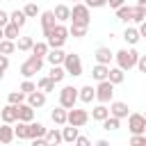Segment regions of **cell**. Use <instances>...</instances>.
Returning <instances> with one entry per match:
<instances>
[{
    "instance_id": "obj_1",
    "label": "cell",
    "mask_w": 146,
    "mask_h": 146,
    "mask_svg": "<svg viewBox=\"0 0 146 146\" xmlns=\"http://www.w3.org/2000/svg\"><path fill=\"white\" fill-rule=\"evenodd\" d=\"M73 25H84L89 27L91 25V9L84 5V2H73V9H71V18H68Z\"/></svg>"
},
{
    "instance_id": "obj_2",
    "label": "cell",
    "mask_w": 146,
    "mask_h": 146,
    "mask_svg": "<svg viewBox=\"0 0 146 146\" xmlns=\"http://www.w3.org/2000/svg\"><path fill=\"white\" fill-rule=\"evenodd\" d=\"M137 57H139V52H137L135 48H121L119 52H114L116 66H119L121 71H130V68H135V64H137Z\"/></svg>"
},
{
    "instance_id": "obj_3",
    "label": "cell",
    "mask_w": 146,
    "mask_h": 146,
    "mask_svg": "<svg viewBox=\"0 0 146 146\" xmlns=\"http://www.w3.org/2000/svg\"><path fill=\"white\" fill-rule=\"evenodd\" d=\"M66 36H68V27L64 23H55L50 34L46 36V43H48V48H62L66 43Z\"/></svg>"
},
{
    "instance_id": "obj_4",
    "label": "cell",
    "mask_w": 146,
    "mask_h": 146,
    "mask_svg": "<svg viewBox=\"0 0 146 146\" xmlns=\"http://www.w3.org/2000/svg\"><path fill=\"white\" fill-rule=\"evenodd\" d=\"M62 66H64L66 75H73V78L82 75V59H80V55H78V52H66V55H64Z\"/></svg>"
},
{
    "instance_id": "obj_5",
    "label": "cell",
    "mask_w": 146,
    "mask_h": 146,
    "mask_svg": "<svg viewBox=\"0 0 146 146\" xmlns=\"http://www.w3.org/2000/svg\"><path fill=\"white\" fill-rule=\"evenodd\" d=\"M41 68H43V57L30 55V57L21 64V75H23V78H32V75L41 73Z\"/></svg>"
},
{
    "instance_id": "obj_6",
    "label": "cell",
    "mask_w": 146,
    "mask_h": 146,
    "mask_svg": "<svg viewBox=\"0 0 146 146\" xmlns=\"http://www.w3.org/2000/svg\"><path fill=\"white\" fill-rule=\"evenodd\" d=\"M87 121H89V112H87V110H78L75 105L66 110V123H68V125L82 128V125H87Z\"/></svg>"
},
{
    "instance_id": "obj_7",
    "label": "cell",
    "mask_w": 146,
    "mask_h": 146,
    "mask_svg": "<svg viewBox=\"0 0 146 146\" xmlns=\"http://www.w3.org/2000/svg\"><path fill=\"white\" fill-rule=\"evenodd\" d=\"M125 119H128V130H130V135H144V132H146V116H144V114L130 112Z\"/></svg>"
},
{
    "instance_id": "obj_8",
    "label": "cell",
    "mask_w": 146,
    "mask_h": 146,
    "mask_svg": "<svg viewBox=\"0 0 146 146\" xmlns=\"http://www.w3.org/2000/svg\"><path fill=\"white\" fill-rule=\"evenodd\" d=\"M94 91H96V100H98V103H110V100L114 98V84H112L110 80H100V82L94 87Z\"/></svg>"
},
{
    "instance_id": "obj_9",
    "label": "cell",
    "mask_w": 146,
    "mask_h": 146,
    "mask_svg": "<svg viewBox=\"0 0 146 146\" xmlns=\"http://www.w3.org/2000/svg\"><path fill=\"white\" fill-rule=\"evenodd\" d=\"M78 103V87H73V84H66V87H62L59 89V105L62 107H73Z\"/></svg>"
},
{
    "instance_id": "obj_10",
    "label": "cell",
    "mask_w": 146,
    "mask_h": 146,
    "mask_svg": "<svg viewBox=\"0 0 146 146\" xmlns=\"http://www.w3.org/2000/svg\"><path fill=\"white\" fill-rule=\"evenodd\" d=\"M39 21H41V32H43V36H48L50 34V30L55 27V14H52V9L50 11H39Z\"/></svg>"
},
{
    "instance_id": "obj_11",
    "label": "cell",
    "mask_w": 146,
    "mask_h": 146,
    "mask_svg": "<svg viewBox=\"0 0 146 146\" xmlns=\"http://www.w3.org/2000/svg\"><path fill=\"white\" fill-rule=\"evenodd\" d=\"M110 114L112 116H116V119H125L130 112H128V103H123V100H110Z\"/></svg>"
},
{
    "instance_id": "obj_12",
    "label": "cell",
    "mask_w": 146,
    "mask_h": 146,
    "mask_svg": "<svg viewBox=\"0 0 146 146\" xmlns=\"http://www.w3.org/2000/svg\"><path fill=\"white\" fill-rule=\"evenodd\" d=\"M94 57H96V62L98 64H112V59H114V52L107 48V46H98L96 50H94Z\"/></svg>"
},
{
    "instance_id": "obj_13",
    "label": "cell",
    "mask_w": 146,
    "mask_h": 146,
    "mask_svg": "<svg viewBox=\"0 0 146 146\" xmlns=\"http://www.w3.org/2000/svg\"><path fill=\"white\" fill-rule=\"evenodd\" d=\"M25 100H27L30 107L36 110V107H43V105H46V94H43L41 89H34V91H30V94L25 96Z\"/></svg>"
},
{
    "instance_id": "obj_14",
    "label": "cell",
    "mask_w": 146,
    "mask_h": 146,
    "mask_svg": "<svg viewBox=\"0 0 146 146\" xmlns=\"http://www.w3.org/2000/svg\"><path fill=\"white\" fill-rule=\"evenodd\" d=\"M0 119H2V123H16V121H18V112H16V105L7 103V105L0 110Z\"/></svg>"
},
{
    "instance_id": "obj_15",
    "label": "cell",
    "mask_w": 146,
    "mask_h": 146,
    "mask_svg": "<svg viewBox=\"0 0 146 146\" xmlns=\"http://www.w3.org/2000/svg\"><path fill=\"white\" fill-rule=\"evenodd\" d=\"M16 112H18V121H25V123H30V121L34 119V107H30L25 100L16 105Z\"/></svg>"
},
{
    "instance_id": "obj_16",
    "label": "cell",
    "mask_w": 146,
    "mask_h": 146,
    "mask_svg": "<svg viewBox=\"0 0 146 146\" xmlns=\"http://www.w3.org/2000/svg\"><path fill=\"white\" fill-rule=\"evenodd\" d=\"M64 55H66V52H64L62 48H48V52H46L43 59H46L50 66H55V64H62V62H64Z\"/></svg>"
},
{
    "instance_id": "obj_17",
    "label": "cell",
    "mask_w": 146,
    "mask_h": 146,
    "mask_svg": "<svg viewBox=\"0 0 146 146\" xmlns=\"http://www.w3.org/2000/svg\"><path fill=\"white\" fill-rule=\"evenodd\" d=\"M46 130H48V128H46L43 123H39V121H34V119H32V121L27 123V139L43 137V135H46Z\"/></svg>"
},
{
    "instance_id": "obj_18",
    "label": "cell",
    "mask_w": 146,
    "mask_h": 146,
    "mask_svg": "<svg viewBox=\"0 0 146 146\" xmlns=\"http://www.w3.org/2000/svg\"><path fill=\"white\" fill-rule=\"evenodd\" d=\"M78 100H82V103H94L96 100V91H94V87L91 84H84V87H80L78 89Z\"/></svg>"
},
{
    "instance_id": "obj_19",
    "label": "cell",
    "mask_w": 146,
    "mask_h": 146,
    "mask_svg": "<svg viewBox=\"0 0 146 146\" xmlns=\"http://www.w3.org/2000/svg\"><path fill=\"white\" fill-rule=\"evenodd\" d=\"M52 14H55V21H57V23H66V21L71 18V7H68V5H57V7L52 9Z\"/></svg>"
},
{
    "instance_id": "obj_20",
    "label": "cell",
    "mask_w": 146,
    "mask_h": 146,
    "mask_svg": "<svg viewBox=\"0 0 146 146\" xmlns=\"http://www.w3.org/2000/svg\"><path fill=\"white\" fill-rule=\"evenodd\" d=\"M139 32H137V27H132V25H128L125 27V32H123V41L128 43V46H137L139 43Z\"/></svg>"
},
{
    "instance_id": "obj_21",
    "label": "cell",
    "mask_w": 146,
    "mask_h": 146,
    "mask_svg": "<svg viewBox=\"0 0 146 146\" xmlns=\"http://www.w3.org/2000/svg\"><path fill=\"white\" fill-rule=\"evenodd\" d=\"M107 80H110V82L116 87V84H121V82L125 80V71H121L119 66H114V68L110 66V71H107Z\"/></svg>"
},
{
    "instance_id": "obj_22",
    "label": "cell",
    "mask_w": 146,
    "mask_h": 146,
    "mask_svg": "<svg viewBox=\"0 0 146 146\" xmlns=\"http://www.w3.org/2000/svg\"><path fill=\"white\" fill-rule=\"evenodd\" d=\"M105 116H110V110H107V103H98L96 107H91V119L94 121H103Z\"/></svg>"
},
{
    "instance_id": "obj_23",
    "label": "cell",
    "mask_w": 146,
    "mask_h": 146,
    "mask_svg": "<svg viewBox=\"0 0 146 146\" xmlns=\"http://www.w3.org/2000/svg\"><path fill=\"white\" fill-rule=\"evenodd\" d=\"M50 119H52V123H55V125H66V107L57 105V107L50 112Z\"/></svg>"
},
{
    "instance_id": "obj_24",
    "label": "cell",
    "mask_w": 146,
    "mask_h": 146,
    "mask_svg": "<svg viewBox=\"0 0 146 146\" xmlns=\"http://www.w3.org/2000/svg\"><path fill=\"white\" fill-rule=\"evenodd\" d=\"M107 71H110V66H107V64H98V62H96V66L91 68V78H94L96 82L107 80Z\"/></svg>"
},
{
    "instance_id": "obj_25",
    "label": "cell",
    "mask_w": 146,
    "mask_h": 146,
    "mask_svg": "<svg viewBox=\"0 0 146 146\" xmlns=\"http://www.w3.org/2000/svg\"><path fill=\"white\" fill-rule=\"evenodd\" d=\"M43 139H46L48 146H57V144H62V132H59L57 128H50V130H46Z\"/></svg>"
},
{
    "instance_id": "obj_26",
    "label": "cell",
    "mask_w": 146,
    "mask_h": 146,
    "mask_svg": "<svg viewBox=\"0 0 146 146\" xmlns=\"http://www.w3.org/2000/svg\"><path fill=\"white\" fill-rule=\"evenodd\" d=\"M14 141V128L11 123H2L0 125V144H11Z\"/></svg>"
},
{
    "instance_id": "obj_27",
    "label": "cell",
    "mask_w": 146,
    "mask_h": 146,
    "mask_svg": "<svg viewBox=\"0 0 146 146\" xmlns=\"http://www.w3.org/2000/svg\"><path fill=\"white\" fill-rule=\"evenodd\" d=\"M48 78L57 84V82H62L64 78H66V71H64V66L62 64H55V66H50V73H48Z\"/></svg>"
},
{
    "instance_id": "obj_28",
    "label": "cell",
    "mask_w": 146,
    "mask_h": 146,
    "mask_svg": "<svg viewBox=\"0 0 146 146\" xmlns=\"http://www.w3.org/2000/svg\"><path fill=\"white\" fill-rule=\"evenodd\" d=\"M100 125H103V130H107V132L112 130V132H114V130H119V128H121V119H116V116H112V114H110V116H105V119L100 121Z\"/></svg>"
},
{
    "instance_id": "obj_29",
    "label": "cell",
    "mask_w": 146,
    "mask_h": 146,
    "mask_svg": "<svg viewBox=\"0 0 146 146\" xmlns=\"http://www.w3.org/2000/svg\"><path fill=\"white\" fill-rule=\"evenodd\" d=\"M75 137H78V128L66 123V128H62V141H66V144H73V141H75Z\"/></svg>"
},
{
    "instance_id": "obj_30",
    "label": "cell",
    "mask_w": 146,
    "mask_h": 146,
    "mask_svg": "<svg viewBox=\"0 0 146 146\" xmlns=\"http://www.w3.org/2000/svg\"><path fill=\"white\" fill-rule=\"evenodd\" d=\"M18 25H14V23H7V25H2V34H5V39H11V41H16L21 34H18Z\"/></svg>"
},
{
    "instance_id": "obj_31",
    "label": "cell",
    "mask_w": 146,
    "mask_h": 146,
    "mask_svg": "<svg viewBox=\"0 0 146 146\" xmlns=\"http://www.w3.org/2000/svg\"><path fill=\"white\" fill-rule=\"evenodd\" d=\"M32 43H34L32 36H18V39H16V50H21V52H30V50H32Z\"/></svg>"
},
{
    "instance_id": "obj_32",
    "label": "cell",
    "mask_w": 146,
    "mask_h": 146,
    "mask_svg": "<svg viewBox=\"0 0 146 146\" xmlns=\"http://www.w3.org/2000/svg\"><path fill=\"white\" fill-rule=\"evenodd\" d=\"M130 21L132 23H141V21H146V7H132L130 9Z\"/></svg>"
},
{
    "instance_id": "obj_33",
    "label": "cell",
    "mask_w": 146,
    "mask_h": 146,
    "mask_svg": "<svg viewBox=\"0 0 146 146\" xmlns=\"http://www.w3.org/2000/svg\"><path fill=\"white\" fill-rule=\"evenodd\" d=\"M9 23H14V25L23 27V25L27 23V16L23 14V9H16V11H11V14H9Z\"/></svg>"
},
{
    "instance_id": "obj_34",
    "label": "cell",
    "mask_w": 146,
    "mask_h": 146,
    "mask_svg": "<svg viewBox=\"0 0 146 146\" xmlns=\"http://www.w3.org/2000/svg\"><path fill=\"white\" fill-rule=\"evenodd\" d=\"M130 9H132V7L123 2L121 7H116V18H119L121 23H130Z\"/></svg>"
},
{
    "instance_id": "obj_35",
    "label": "cell",
    "mask_w": 146,
    "mask_h": 146,
    "mask_svg": "<svg viewBox=\"0 0 146 146\" xmlns=\"http://www.w3.org/2000/svg\"><path fill=\"white\" fill-rule=\"evenodd\" d=\"M36 89H41L43 94H50V91H55V82L46 75V78H39V82H36Z\"/></svg>"
},
{
    "instance_id": "obj_36",
    "label": "cell",
    "mask_w": 146,
    "mask_h": 146,
    "mask_svg": "<svg viewBox=\"0 0 146 146\" xmlns=\"http://www.w3.org/2000/svg\"><path fill=\"white\" fill-rule=\"evenodd\" d=\"M14 139H27V123H25V121H16Z\"/></svg>"
},
{
    "instance_id": "obj_37",
    "label": "cell",
    "mask_w": 146,
    "mask_h": 146,
    "mask_svg": "<svg viewBox=\"0 0 146 146\" xmlns=\"http://www.w3.org/2000/svg\"><path fill=\"white\" fill-rule=\"evenodd\" d=\"M0 52H2V55L16 52V41H11V39H0Z\"/></svg>"
},
{
    "instance_id": "obj_38",
    "label": "cell",
    "mask_w": 146,
    "mask_h": 146,
    "mask_svg": "<svg viewBox=\"0 0 146 146\" xmlns=\"http://www.w3.org/2000/svg\"><path fill=\"white\" fill-rule=\"evenodd\" d=\"M87 30H89V27H84V25H73V23H71L68 34H71L73 39H82V36H87Z\"/></svg>"
},
{
    "instance_id": "obj_39",
    "label": "cell",
    "mask_w": 146,
    "mask_h": 146,
    "mask_svg": "<svg viewBox=\"0 0 146 146\" xmlns=\"http://www.w3.org/2000/svg\"><path fill=\"white\" fill-rule=\"evenodd\" d=\"M32 55H36V57H46V52H48V43L46 41H36V43H32V50H30Z\"/></svg>"
},
{
    "instance_id": "obj_40",
    "label": "cell",
    "mask_w": 146,
    "mask_h": 146,
    "mask_svg": "<svg viewBox=\"0 0 146 146\" xmlns=\"http://www.w3.org/2000/svg\"><path fill=\"white\" fill-rule=\"evenodd\" d=\"M39 11H41V9H39L34 2H27V5L23 7V14H25L27 18H36V16H39Z\"/></svg>"
},
{
    "instance_id": "obj_41",
    "label": "cell",
    "mask_w": 146,
    "mask_h": 146,
    "mask_svg": "<svg viewBox=\"0 0 146 146\" xmlns=\"http://www.w3.org/2000/svg\"><path fill=\"white\" fill-rule=\"evenodd\" d=\"M25 100V94L18 89V91H9V96H7V103H11V105H18V103H23Z\"/></svg>"
},
{
    "instance_id": "obj_42",
    "label": "cell",
    "mask_w": 146,
    "mask_h": 146,
    "mask_svg": "<svg viewBox=\"0 0 146 146\" xmlns=\"http://www.w3.org/2000/svg\"><path fill=\"white\" fill-rule=\"evenodd\" d=\"M18 89H21V91H23V94H25V96H27V94H30V91H34V89H36V84H34V82H32V80H30V78H25V80H23V82H21V87H18Z\"/></svg>"
},
{
    "instance_id": "obj_43",
    "label": "cell",
    "mask_w": 146,
    "mask_h": 146,
    "mask_svg": "<svg viewBox=\"0 0 146 146\" xmlns=\"http://www.w3.org/2000/svg\"><path fill=\"white\" fill-rule=\"evenodd\" d=\"M130 146H146V132L144 135H132L130 137Z\"/></svg>"
},
{
    "instance_id": "obj_44",
    "label": "cell",
    "mask_w": 146,
    "mask_h": 146,
    "mask_svg": "<svg viewBox=\"0 0 146 146\" xmlns=\"http://www.w3.org/2000/svg\"><path fill=\"white\" fill-rule=\"evenodd\" d=\"M89 9H100V7H105L107 5V0H82Z\"/></svg>"
},
{
    "instance_id": "obj_45",
    "label": "cell",
    "mask_w": 146,
    "mask_h": 146,
    "mask_svg": "<svg viewBox=\"0 0 146 146\" xmlns=\"http://www.w3.org/2000/svg\"><path fill=\"white\" fill-rule=\"evenodd\" d=\"M135 68H137V71H141V73H146V55H139V57H137Z\"/></svg>"
},
{
    "instance_id": "obj_46",
    "label": "cell",
    "mask_w": 146,
    "mask_h": 146,
    "mask_svg": "<svg viewBox=\"0 0 146 146\" xmlns=\"http://www.w3.org/2000/svg\"><path fill=\"white\" fill-rule=\"evenodd\" d=\"M7 68H9V55L0 52V71H7Z\"/></svg>"
},
{
    "instance_id": "obj_47",
    "label": "cell",
    "mask_w": 146,
    "mask_h": 146,
    "mask_svg": "<svg viewBox=\"0 0 146 146\" xmlns=\"http://www.w3.org/2000/svg\"><path fill=\"white\" fill-rule=\"evenodd\" d=\"M73 144H78V146H89V139H87V137H82V135H78Z\"/></svg>"
},
{
    "instance_id": "obj_48",
    "label": "cell",
    "mask_w": 146,
    "mask_h": 146,
    "mask_svg": "<svg viewBox=\"0 0 146 146\" xmlns=\"http://www.w3.org/2000/svg\"><path fill=\"white\" fill-rule=\"evenodd\" d=\"M7 23H9V14H7L5 9H0V27H2V25H7Z\"/></svg>"
},
{
    "instance_id": "obj_49",
    "label": "cell",
    "mask_w": 146,
    "mask_h": 146,
    "mask_svg": "<svg viewBox=\"0 0 146 146\" xmlns=\"http://www.w3.org/2000/svg\"><path fill=\"white\" fill-rule=\"evenodd\" d=\"M123 2H125V0H107V5H110L112 9H116V7H121Z\"/></svg>"
},
{
    "instance_id": "obj_50",
    "label": "cell",
    "mask_w": 146,
    "mask_h": 146,
    "mask_svg": "<svg viewBox=\"0 0 146 146\" xmlns=\"http://www.w3.org/2000/svg\"><path fill=\"white\" fill-rule=\"evenodd\" d=\"M96 146H110V144H107V139H98V141H96Z\"/></svg>"
},
{
    "instance_id": "obj_51",
    "label": "cell",
    "mask_w": 146,
    "mask_h": 146,
    "mask_svg": "<svg viewBox=\"0 0 146 146\" xmlns=\"http://www.w3.org/2000/svg\"><path fill=\"white\" fill-rule=\"evenodd\" d=\"M137 7H146V0H137Z\"/></svg>"
},
{
    "instance_id": "obj_52",
    "label": "cell",
    "mask_w": 146,
    "mask_h": 146,
    "mask_svg": "<svg viewBox=\"0 0 146 146\" xmlns=\"http://www.w3.org/2000/svg\"><path fill=\"white\" fill-rule=\"evenodd\" d=\"M0 39H5V34H2V27H0Z\"/></svg>"
},
{
    "instance_id": "obj_53",
    "label": "cell",
    "mask_w": 146,
    "mask_h": 146,
    "mask_svg": "<svg viewBox=\"0 0 146 146\" xmlns=\"http://www.w3.org/2000/svg\"><path fill=\"white\" fill-rule=\"evenodd\" d=\"M2 78H5V71H0V80H2Z\"/></svg>"
},
{
    "instance_id": "obj_54",
    "label": "cell",
    "mask_w": 146,
    "mask_h": 146,
    "mask_svg": "<svg viewBox=\"0 0 146 146\" xmlns=\"http://www.w3.org/2000/svg\"><path fill=\"white\" fill-rule=\"evenodd\" d=\"M73 2H82V0H73Z\"/></svg>"
}]
</instances>
